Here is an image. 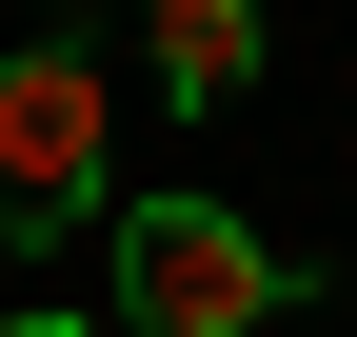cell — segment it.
Masks as SVG:
<instances>
[{"label":"cell","mask_w":357,"mask_h":337,"mask_svg":"<svg viewBox=\"0 0 357 337\" xmlns=\"http://www.w3.org/2000/svg\"><path fill=\"white\" fill-rule=\"evenodd\" d=\"M318 278H298V238H258L238 198H119V337H278Z\"/></svg>","instance_id":"6da1fadb"},{"label":"cell","mask_w":357,"mask_h":337,"mask_svg":"<svg viewBox=\"0 0 357 337\" xmlns=\"http://www.w3.org/2000/svg\"><path fill=\"white\" fill-rule=\"evenodd\" d=\"M0 337H79V318H0Z\"/></svg>","instance_id":"277c9868"},{"label":"cell","mask_w":357,"mask_h":337,"mask_svg":"<svg viewBox=\"0 0 357 337\" xmlns=\"http://www.w3.org/2000/svg\"><path fill=\"white\" fill-rule=\"evenodd\" d=\"M278 337H318V318H278Z\"/></svg>","instance_id":"5b68a950"},{"label":"cell","mask_w":357,"mask_h":337,"mask_svg":"<svg viewBox=\"0 0 357 337\" xmlns=\"http://www.w3.org/2000/svg\"><path fill=\"white\" fill-rule=\"evenodd\" d=\"M139 79H159L178 119H218L258 79V0H139Z\"/></svg>","instance_id":"3957f363"},{"label":"cell","mask_w":357,"mask_h":337,"mask_svg":"<svg viewBox=\"0 0 357 337\" xmlns=\"http://www.w3.org/2000/svg\"><path fill=\"white\" fill-rule=\"evenodd\" d=\"M79 219H119V79L100 40H20L0 60V258H40Z\"/></svg>","instance_id":"7a4b0ae2"}]
</instances>
